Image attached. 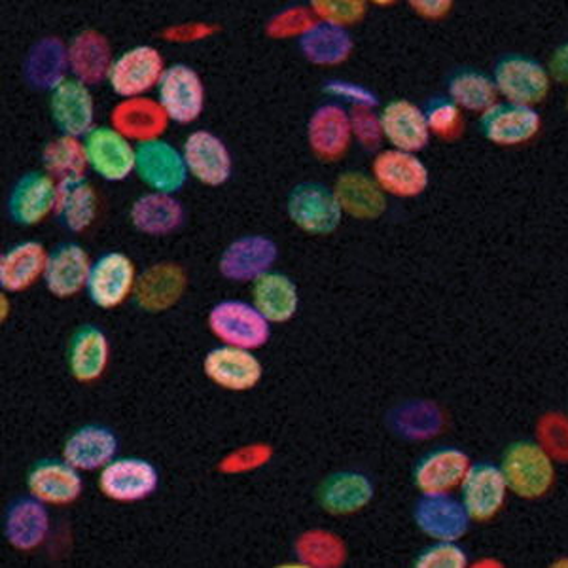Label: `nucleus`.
<instances>
[{"mask_svg": "<svg viewBox=\"0 0 568 568\" xmlns=\"http://www.w3.org/2000/svg\"><path fill=\"white\" fill-rule=\"evenodd\" d=\"M383 136L387 139L393 149L402 152L417 154L426 149L430 141V130L426 122L425 110L407 99H396L383 109Z\"/></svg>", "mask_w": 568, "mask_h": 568, "instance_id": "nucleus-24", "label": "nucleus"}, {"mask_svg": "<svg viewBox=\"0 0 568 568\" xmlns=\"http://www.w3.org/2000/svg\"><path fill=\"white\" fill-rule=\"evenodd\" d=\"M182 155L187 173L205 186H222L232 176L233 160L226 142L211 131L190 133L182 146Z\"/></svg>", "mask_w": 568, "mask_h": 568, "instance_id": "nucleus-11", "label": "nucleus"}, {"mask_svg": "<svg viewBox=\"0 0 568 568\" xmlns=\"http://www.w3.org/2000/svg\"><path fill=\"white\" fill-rule=\"evenodd\" d=\"M55 216L67 232L82 233L98 216V194L85 179L58 184Z\"/></svg>", "mask_w": 568, "mask_h": 568, "instance_id": "nucleus-37", "label": "nucleus"}, {"mask_svg": "<svg viewBox=\"0 0 568 568\" xmlns=\"http://www.w3.org/2000/svg\"><path fill=\"white\" fill-rule=\"evenodd\" d=\"M91 262L88 252L77 243L59 245L50 252L45 264V288L55 297L77 296L78 292L88 286Z\"/></svg>", "mask_w": 568, "mask_h": 568, "instance_id": "nucleus-25", "label": "nucleus"}, {"mask_svg": "<svg viewBox=\"0 0 568 568\" xmlns=\"http://www.w3.org/2000/svg\"><path fill=\"white\" fill-rule=\"evenodd\" d=\"M48 252L37 241L12 246L0 258V286L7 292H23L44 277Z\"/></svg>", "mask_w": 568, "mask_h": 568, "instance_id": "nucleus-33", "label": "nucleus"}, {"mask_svg": "<svg viewBox=\"0 0 568 568\" xmlns=\"http://www.w3.org/2000/svg\"><path fill=\"white\" fill-rule=\"evenodd\" d=\"M311 10L318 20L332 26L345 27L358 23L366 16V2L361 0H315Z\"/></svg>", "mask_w": 568, "mask_h": 568, "instance_id": "nucleus-46", "label": "nucleus"}, {"mask_svg": "<svg viewBox=\"0 0 568 568\" xmlns=\"http://www.w3.org/2000/svg\"><path fill=\"white\" fill-rule=\"evenodd\" d=\"M471 468L470 457L455 447L426 455L415 468V487L423 495H452Z\"/></svg>", "mask_w": 568, "mask_h": 568, "instance_id": "nucleus-22", "label": "nucleus"}, {"mask_svg": "<svg viewBox=\"0 0 568 568\" xmlns=\"http://www.w3.org/2000/svg\"><path fill=\"white\" fill-rule=\"evenodd\" d=\"M163 72L162 53L152 45H136L114 59L109 74L110 88L123 99L144 98V93L158 88Z\"/></svg>", "mask_w": 568, "mask_h": 568, "instance_id": "nucleus-5", "label": "nucleus"}, {"mask_svg": "<svg viewBox=\"0 0 568 568\" xmlns=\"http://www.w3.org/2000/svg\"><path fill=\"white\" fill-rule=\"evenodd\" d=\"M209 328L224 345L240 349H262L272 337V323L254 304L241 300H226L214 305L209 313Z\"/></svg>", "mask_w": 568, "mask_h": 568, "instance_id": "nucleus-2", "label": "nucleus"}, {"mask_svg": "<svg viewBox=\"0 0 568 568\" xmlns=\"http://www.w3.org/2000/svg\"><path fill=\"white\" fill-rule=\"evenodd\" d=\"M449 99L460 110L485 114L498 104L497 85L493 78L485 77L481 72H459L449 82Z\"/></svg>", "mask_w": 568, "mask_h": 568, "instance_id": "nucleus-42", "label": "nucleus"}, {"mask_svg": "<svg viewBox=\"0 0 568 568\" xmlns=\"http://www.w3.org/2000/svg\"><path fill=\"white\" fill-rule=\"evenodd\" d=\"M342 207L334 190L321 182H304L292 190L288 216L300 230L311 235L336 232L342 224Z\"/></svg>", "mask_w": 568, "mask_h": 568, "instance_id": "nucleus-4", "label": "nucleus"}, {"mask_svg": "<svg viewBox=\"0 0 568 568\" xmlns=\"http://www.w3.org/2000/svg\"><path fill=\"white\" fill-rule=\"evenodd\" d=\"M186 291V273L181 265L155 264L136 278L135 304L149 313L171 310Z\"/></svg>", "mask_w": 568, "mask_h": 568, "instance_id": "nucleus-27", "label": "nucleus"}, {"mask_svg": "<svg viewBox=\"0 0 568 568\" xmlns=\"http://www.w3.org/2000/svg\"><path fill=\"white\" fill-rule=\"evenodd\" d=\"M135 264L123 252H106L91 264L88 294L101 310H114L135 292Z\"/></svg>", "mask_w": 568, "mask_h": 568, "instance_id": "nucleus-8", "label": "nucleus"}, {"mask_svg": "<svg viewBox=\"0 0 568 568\" xmlns=\"http://www.w3.org/2000/svg\"><path fill=\"white\" fill-rule=\"evenodd\" d=\"M500 470L508 489L525 500L542 498L556 484V460L538 442H517L508 447Z\"/></svg>", "mask_w": 568, "mask_h": 568, "instance_id": "nucleus-1", "label": "nucleus"}, {"mask_svg": "<svg viewBox=\"0 0 568 568\" xmlns=\"http://www.w3.org/2000/svg\"><path fill=\"white\" fill-rule=\"evenodd\" d=\"M567 109H568V98H567Z\"/></svg>", "mask_w": 568, "mask_h": 568, "instance_id": "nucleus-56", "label": "nucleus"}, {"mask_svg": "<svg viewBox=\"0 0 568 568\" xmlns=\"http://www.w3.org/2000/svg\"><path fill=\"white\" fill-rule=\"evenodd\" d=\"M158 99L169 120L186 125L205 109V85L192 67H168L158 84Z\"/></svg>", "mask_w": 568, "mask_h": 568, "instance_id": "nucleus-9", "label": "nucleus"}, {"mask_svg": "<svg viewBox=\"0 0 568 568\" xmlns=\"http://www.w3.org/2000/svg\"><path fill=\"white\" fill-rule=\"evenodd\" d=\"M69 71V48L63 40L42 39L27 53L23 78L33 90L53 91L67 80Z\"/></svg>", "mask_w": 568, "mask_h": 568, "instance_id": "nucleus-31", "label": "nucleus"}, {"mask_svg": "<svg viewBox=\"0 0 568 568\" xmlns=\"http://www.w3.org/2000/svg\"><path fill=\"white\" fill-rule=\"evenodd\" d=\"M343 213L353 219H379L387 211V197L377 182L362 173H343L334 187Z\"/></svg>", "mask_w": 568, "mask_h": 568, "instance_id": "nucleus-35", "label": "nucleus"}, {"mask_svg": "<svg viewBox=\"0 0 568 568\" xmlns=\"http://www.w3.org/2000/svg\"><path fill=\"white\" fill-rule=\"evenodd\" d=\"M209 33H213V27L192 23V26L171 27L165 37L176 40V42H194V40L207 37Z\"/></svg>", "mask_w": 568, "mask_h": 568, "instance_id": "nucleus-52", "label": "nucleus"}, {"mask_svg": "<svg viewBox=\"0 0 568 568\" xmlns=\"http://www.w3.org/2000/svg\"><path fill=\"white\" fill-rule=\"evenodd\" d=\"M426 122L430 135L438 136L442 141H457L465 133V116L463 110L453 103L452 99H438L428 104L425 110Z\"/></svg>", "mask_w": 568, "mask_h": 568, "instance_id": "nucleus-43", "label": "nucleus"}, {"mask_svg": "<svg viewBox=\"0 0 568 568\" xmlns=\"http://www.w3.org/2000/svg\"><path fill=\"white\" fill-rule=\"evenodd\" d=\"M481 128L487 141L498 146H519L532 141L540 130L542 120L535 109L519 104L498 103L485 112Z\"/></svg>", "mask_w": 568, "mask_h": 568, "instance_id": "nucleus-20", "label": "nucleus"}, {"mask_svg": "<svg viewBox=\"0 0 568 568\" xmlns=\"http://www.w3.org/2000/svg\"><path fill=\"white\" fill-rule=\"evenodd\" d=\"M307 139L318 160L328 163L342 160L349 152L353 141L349 112L336 103L318 106L307 125Z\"/></svg>", "mask_w": 568, "mask_h": 568, "instance_id": "nucleus-17", "label": "nucleus"}, {"mask_svg": "<svg viewBox=\"0 0 568 568\" xmlns=\"http://www.w3.org/2000/svg\"><path fill=\"white\" fill-rule=\"evenodd\" d=\"M52 120L63 135H88L95 122V101L90 88L77 78H67L52 91L50 99Z\"/></svg>", "mask_w": 568, "mask_h": 568, "instance_id": "nucleus-18", "label": "nucleus"}, {"mask_svg": "<svg viewBox=\"0 0 568 568\" xmlns=\"http://www.w3.org/2000/svg\"><path fill=\"white\" fill-rule=\"evenodd\" d=\"M252 304L270 323H288L300 305L296 284L283 273H265L252 284Z\"/></svg>", "mask_w": 568, "mask_h": 568, "instance_id": "nucleus-34", "label": "nucleus"}, {"mask_svg": "<svg viewBox=\"0 0 568 568\" xmlns=\"http://www.w3.org/2000/svg\"><path fill=\"white\" fill-rule=\"evenodd\" d=\"M112 50L104 34L93 29L78 33L69 44V69L82 84H99L109 78L112 69Z\"/></svg>", "mask_w": 568, "mask_h": 568, "instance_id": "nucleus-29", "label": "nucleus"}, {"mask_svg": "<svg viewBox=\"0 0 568 568\" xmlns=\"http://www.w3.org/2000/svg\"><path fill=\"white\" fill-rule=\"evenodd\" d=\"M45 175L61 182L85 179V169L90 168L84 142L78 136L61 135L45 144L42 152Z\"/></svg>", "mask_w": 568, "mask_h": 568, "instance_id": "nucleus-39", "label": "nucleus"}, {"mask_svg": "<svg viewBox=\"0 0 568 568\" xmlns=\"http://www.w3.org/2000/svg\"><path fill=\"white\" fill-rule=\"evenodd\" d=\"M160 474L149 460L136 457L110 460L99 474V489L114 503H141L154 495Z\"/></svg>", "mask_w": 568, "mask_h": 568, "instance_id": "nucleus-6", "label": "nucleus"}, {"mask_svg": "<svg viewBox=\"0 0 568 568\" xmlns=\"http://www.w3.org/2000/svg\"><path fill=\"white\" fill-rule=\"evenodd\" d=\"M58 182L45 173L21 176L8 200V213L20 226H37L55 211Z\"/></svg>", "mask_w": 568, "mask_h": 568, "instance_id": "nucleus-21", "label": "nucleus"}, {"mask_svg": "<svg viewBox=\"0 0 568 568\" xmlns=\"http://www.w3.org/2000/svg\"><path fill=\"white\" fill-rule=\"evenodd\" d=\"M351 114V125H353V136L361 146L366 150H374L382 144L383 125L382 116L375 114L374 109L368 106H353Z\"/></svg>", "mask_w": 568, "mask_h": 568, "instance_id": "nucleus-48", "label": "nucleus"}, {"mask_svg": "<svg viewBox=\"0 0 568 568\" xmlns=\"http://www.w3.org/2000/svg\"><path fill=\"white\" fill-rule=\"evenodd\" d=\"M388 423L396 434L407 439H430L444 428V415L428 402H409L396 407Z\"/></svg>", "mask_w": 568, "mask_h": 568, "instance_id": "nucleus-41", "label": "nucleus"}, {"mask_svg": "<svg viewBox=\"0 0 568 568\" xmlns=\"http://www.w3.org/2000/svg\"><path fill=\"white\" fill-rule=\"evenodd\" d=\"M324 91L334 95L336 99H343L353 106H368L374 109L377 106V98L375 93L364 88V85L353 84V82H345V80H329L328 84L324 85Z\"/></svg>", "mask_w": 568, "mask_h": 568, "instance_id": "nucleus-50", "label": "nucleus"}, {"mask_svg": "<svg viewBox=\"0 0 568 568\" xmlns=\"http://www.w3.org/2000/svg\"><path fill=\"white\" fill-rule=\"evenodd\" d=\"M84 144L90 168L104 181L122 182L135 171L136 150L116 130L93 128Z\"/></svg>", "mask_w": 568, "mask_h": 568, "instance_id": "nucleus-13", "label": "nucleus"}, {"mask_svg": "<svg viewBox=\"0 0 568 568\" xmlns=\"http://www.w3.org/2000/svg\"><path fill=\"white\" fill-rule=\"evenodd\" d=\"M109 337L98 326H84L78 329L69 343V368L77 382L93 383L104 374L109 366Z\"/></svg>", "mask_w": 568, "mask_h": 568, "instance_id": "nucleus-32", "label": "nucleus"}, {"mask_svg": "<svg viewBox=\"0 0 568 568\" xmlns=\"http://www.w3.org/2000/svg\"><path fill=\"white\" fill-rule=\"evenodd\" d=\"M27 489L40 503L67 506L80 498L84 491V481L80 470L65 459L40 460L27 476Z\"/></svg>", "mask_w": 568, "mask_h": 568, "instance_id": "nucleus-19", "label": "nucleus"}, {"mask_svg": "<svg viewBox=\"0 0 568 568\" xmlns=\"http://www.w3.org/2000/svg\"><path fill=\"white\" fill-rule=\"evenodd\" d=\"M548 72L554 80L568 85V42L559 45L549 59Z\"/></svg>", "mask_w": 568, "mask_h": 568, "instance_id": "nucleus-53", "label": "nucleus"}, {"mask_svg": "<svg viewBox=\"0 0 568 568\" xmlns=\"http://www.w3.org/2000/svg\"><path fill=\"white\" fill-rule=\"evenodd\" d=\"M508 484L503 470L493 465H471L460 485L463 506L471 521H491L500 514L508 498Z\"/></svg>", "mask_w": 568, "mask_h": 568, "instance_id": "nucleus-12", "label": "nucleus"}, {"mask_svg": "<svg viewBox=\"0 0 568 568\" xmlns=\"http://www.w3.org/2000/svg\"><path fill=\"white\" fill-rule=\"evenodd\" d=\"M476 567H503V562L495 561V559H487V561L476 562Z\"/></svg>", "mask_w": 568, "mask_h": 568, "instance_id": "nucleus-54", "label": "nucleus"}, {"mask_svg": "<svg viewBox=\"0 0 568 568\" xmlns=\"http://www.w3.org/2000/svg\"><path fill=\"white\" fill-rule=\"evenodd\" d=\"M415 524L436 542H459L468 532L470 516L463 503L449 495H423L415 506Z\"/></svg>", "mask_w": 568, "mask_h": 568, "instance_id": "nucleus-16", "label": "nucleus"}, {"mask_svg": "<svg viewBox=\"0 0 568 568\" xmlns=\"http://www.w3.org/2000/svg\"><path fill=\"white\" fill-rule=\"evenodd\" d=\"M277 245L264 235H245L233 241L220 256L219 270L230 281H256L277 262Z\"/></svg>", "mask_w": 568, "mask_h": 568, "instance_id": "nucleus-15", "label": "nucleus"}, {"mask_svg": "<svg viewBox=\"0 0 568 568\" xmlns=\"http://www.w3.org/2000/svg\"><path fill=\"white\" fill-rule=\"evenodd\" d=\"M415 567L419 568H465L468 567V556L459 544L438 542L426 548L417 561Z\"/></svg>", "mask_w": 568, "mask_h": 568, "instance_id": "nucleus-49", "label": "nucleus"}, {"mask_svg": "<svg viewBox=\"0 0 568 568\" xmlns=\"http://www.w3.org/2000/svg\"><path fill=\"white\" fill-rule=\"evenodd\" d=\"M315 13L313 10L305 7H291L283 10V12L275 13L265 31L273 39H291V37H304L311 27L317 26L315 21Z\"/></svg>", "mask_w": 568, "mask_h": 568, "instance_id": "nucleus-45", "label": "nucleus"}, {"mask_svg": "<svg viewBox=\"0 0 568 568\" xmlns=\"http://www.w3.org/2000/svg\"><path fill=\"white\" fill-rule=\"evenodd\" d=\"M135 173L158 194H175L187 181L184 155L162 139L139 144Z\"/></svg>", "mask_w": 568, "mask_h": 568, "instance_id": "nucleus-10", "label": "nucleus"}, {"mask_svg": "<svg viewBox=\"0 0 568 568\" xmlns=\"http://www.w3.org/2000/svg\"><path fill=\"white\" fill-rule=\"evenodd\" d=\"M203 369L209 379L224 390L246 393L258 385L264 368L252 351L232 345L209 351L203 361Z\"/></svg>", "mask_w": 568, "mask_h": 568, "instance_id": "nucleus-14", "label": "nucleus"}, {"mask_svg": "<svg viewBox=\"0 0 568 568\" xmlns=\"http://www.w3.org/2000/svg\"><path fill=\"white\" fill-rule=\"evenodd\" d=\"M562 565H565V567H568V559H562V561L556 562V567H562Z\"/></svg>", "mask_w": 568, "mask_h": 568, "instance_id": "nucleus-55", "label": "nucleus"}, {"mask_svg": "<svg viewBox=\"0 0 568 568\" xmlns=\"http://www.w3.org/2000/svg\"><path fill=\"white\" fill-rule=\"evenodd\" d=\"M495 85L498 95L506 103L535 109L542 103L551 90V77L548 69L538 61L521 55H511L500 61L495 71Z\"/></svg>", "mask_w": 568, "mask_h": 568, "instance_id": "nucleus-3", "label": "nucleus"}, {"mask_svg": "<svg viewBox=\"0 0 568 568\" xmlns=\"http://www.w3.org/2000/svg\"><path fill=\"white\" fill-rule=\"evenodd\" d=\"M273 457V449L265 444H252L232 452L220 463L219 470L224 474H245V471L258 470L267 465Z\"/></svg>", "mask_w": 568, "mask_h": 568, "instance_id": "nucleus-47", "label": "nucleus"}, {"mask_svg": "<svg viewBox=\"0 0 568 568\" xmlns=\"http://www.w3.org/2000/svg\"><path fill=\"white\" fill-rule=\"evenodd\" d=\"M50 532V514L39 498L21 497L8 506L4 538L12 548L33 551L44 544Z\"/></svg>", "mask_w": 568, "mask_h": 568, "instance_id": "nucleus-26", "label": "nucleus"}, {"mask_svg": "<svg viewBox=\"0 0 568 568\" xmlns=\"http://www.w3.org/2000/svg\"><path fill=\"white\" fill-rule=\"evenodd\" d=\"M374 498V485L361 471H337L324 479L318 503L332 516H351L364 510Z\"/></svg>", "mask_w": 568, "mask_h": 568, "instance_id": "nucleus-30", "label": "nucleus"}, {"mask_svg": "<svg viewBox=\"0 0 568 568\" xmlns=\"http://www.w3.org/2000/svg\"><path fill=\"white\" fill-rule=\"evenodd\" d=\"M536 438L557 463H568V417L562 414H546L536 425Z\"/></svg>", "mask_w": 568, "mask_h": 568, "instance_id": "nucleus-44", "label": "nucleus"}, {"mask_svg": "<svg viewBox=\"0 0 568 568\" xmlns=\"http://www.w3.org/2000/svg\"><path fill=\"white\" fill-rule=\"evenodd\" d=\"M116 434L101 425L78 428L63 446V459L80 471L103 470L110 460L116 459Z\"/></svg>", "mask_w": 568, "mask_h": 568, "instance_id": "nucleus-28", "label": "nucleus"}, {"mask_svg": "<svg viewBox=\"0 0 568 568\" xmlns=\"http://www.w3.org/2000/svg\"><path fill=\"white\" fill-rule=\"evenodd\" d=\"M112 130L128 141H158L165 133L169 116L160 101L150 98L123 99L110 114Z\"/></svg>", "mask_w": 568, "mask_h": 568, "instance_id": "nucleus-23", "label": "nucleus"}, {"mask_svg": "<svg viewBox=\"0 0 568 568\" xmlns=\"http://www.w3.org/2000/svg\"><path fill=\"white\" fill-rule=\"evenodd\" d=\"M131 224L146 235H169L176 232L184 222V207L171 194H146L133 203L130 211Z\"/></svg>", "mask_w": 568, "mask_h": 568, "instance_id": "nucleus-36", "label": "nucleus"}, {"mask_svg": "<svg viewBox=\"0 0 568 568\" xmlns=\"http://www.w3.org/2000/svg\"><path fill=\"white\" fill-rule=\"evenodd\" d=\"M372 175L383 194L409 200L423 194L428 187V169L420 162L417 154L402 150H383L375 155L372 163Z\"/></svg>", "mask_w": 568, "mask_h": 568, "instance_id": "nucleus-7", "label": "nucleus"}, {"mask_svg": "<svg viewBox=\"0 0 568 568\" xmlns=\"http://www.w3.org/2000/svg\"><path fill=\"white\" fill-rule=\"evenodd\" d=\"M300 50L315 65H339L349 59L353 39L347 29L317 21V26L311 27L300 39Z\"/></svg>", "mask_w": 568, "mask_h": 568, "instance_id": "nucleus-38", "label": "nucleus"}, {"mask_svg": "<svg viewBox=\"0 0 568 568\" xmlns=\"http://www.w3.org/2000/svg\"><path fill=\"white\" fill-rule=\"evenodd\" d=\"M294 551L304 567L337 568L347 559V548L342 538L323 529L307 530L300 536Z\"/></svg>", "mask_w": 568, "mask_h": 568, "instance_id": "nucleus-40", "label": "nucleus"}, {"mask_svg": "<svg viewBox=\"0 0 568 568\" xmlns=\"http://www.w3.org/2000/svg\"><path fill=\"white\" fill-rule=\"evenodd\" d=\"M414 12L425 20H442L447 13L452 12L453 2L447 0H417L412 2Z\"/></svg>", "mask_w": 568, "mask_h": 568, "instance_id": "nucleus-51", "label": "nucleus"}]
</instances>
